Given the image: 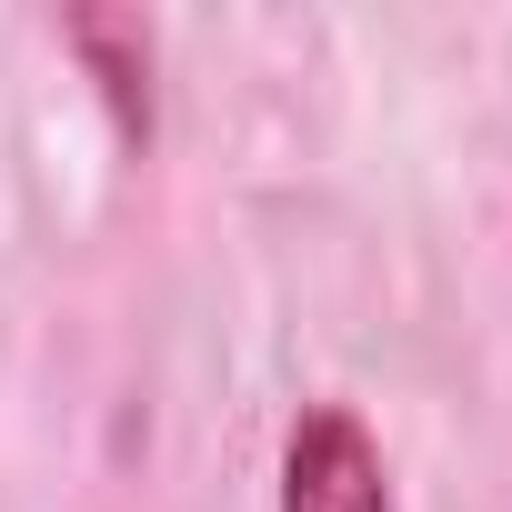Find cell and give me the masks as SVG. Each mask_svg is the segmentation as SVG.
Returning <instances> with one entry per match:
<instances>
[{
  "instance_id": "6da1fadb",
  "label": "cell",
  "mask_w": 512,
  "mask_h": 512,
  "mask_svg": "<svg viewBox=\"0 0 512 512\" xmlns=\"http://www.w3.org/2000/svg\"><path fill=\"white\" fill-rule=\"evenodd\" d=\"M272 512H402L392 462L352 402H302V422L282 432V502Z\"/></svg>"
}]
</instances>
